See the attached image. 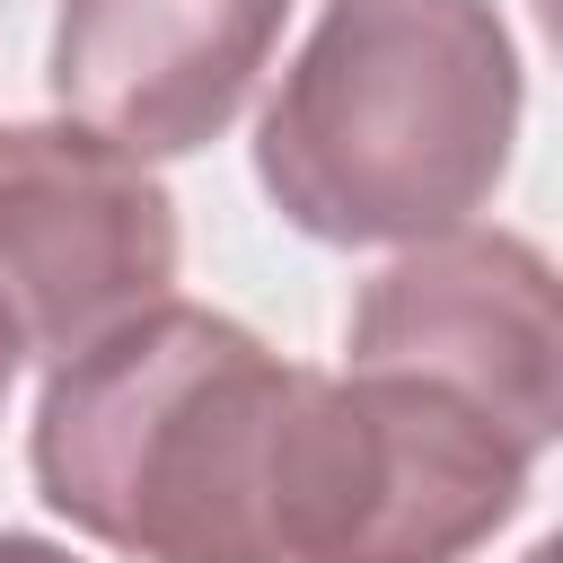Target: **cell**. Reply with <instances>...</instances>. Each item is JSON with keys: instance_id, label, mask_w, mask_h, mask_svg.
<instances>
[{"instance_id": "6da1fadb", "label": "cell", "mask_w": 563, "mask_h": 563, "mask_svg": "<svg viewBox=\"0 0 563 563\" xmlns=\"http://www.w3.org/2000/svg\"><path fill=\"white\" fill-rule=\"evenodd\" d=\"M299 361L220 308L150 299L35 405V493L132 563H273V449Z\"/></svg>"}, {"instance_id": "7a4b0ae2", "label": "cell", "mask_w": 563, "mask_h": 563, "mask_svg": "<svg viewBox=\"0 0 563 563\" xmlns=\"http://www.w3.org/2000/svg\"><path fill=\"white\" fill-rule=\"evenodd\" d=\"M519 97L493 0H325L255 123V176L317 246H413L493 202Z\"/></svg>"}, {"instance_id": "3957f363", "label": "cell", "mask_w": 563, "mask_h": 563, "mask_svg": "<svg viewBox=\"0 0 563 563\" xmlns=\"http://www.w3.org/2000/svg\"><path fill=\"white\" fill-rule=\"evenodd\" d=\"M484 405L413 369H299L273 449V563H466L528 493Z\"/></svg>"}, {"instance_id": "277c9868", "label": "cell", "mask_w": 563, "mask_h": 563, "mask_svg": "<svg viewBox=\"0 0 563 563\" xmlns=\"http://www.w3.org/2000/svg\"><path fill=\"white\" fill-rule=\"evenodd\" d=\"M176 202L150 158L88 123H0V325L44 361H70L106 325L176 290Z\"/></svg>"}, {"instance_id": "5b68a950", "label": "cell", "mask_w": 563, "mask_h": 563, "mask_svg": "<svg viewBox=\"0 0 563 563\" xmlns=\"http://www.w3.org/2000/svg\"><path fill=\"white\" fill-rule=\"evenodd\" d=\"M352 369H413L466 405H484L519 449L545 457L563 422V317L554 264L510 229H440L413 238L343 325Z\"/></svg>"}, {"instance_id": "8992f818", "label": "cell", "mask_w": 563, "mask_h": 563, "mask_svg": "<svg viewBox=\"0 0 563 563\" xmlns=\"http://www.w3.org/2000/svg\"><path fill=\"white\" fill-rule=\"evenodd\" d=\"M290 0H62L53 97L132 158H185L255 97Z\"/></svg>"}, {"instance_id": "52a82bcc", "label": "cell", "mask_w": 563, "mask_h": 563, "mask_svg": "<svg viewBox=\"0 0 563 563\" xmlns=\"http://www.w3.org/2000/svg\"><path fill=\"white\" fill-rule=\"evenodd\" d=\"M0 563H79V554L53 537H0Z\"/></svg>"}, {"instance_id": "ba28073f", "label": "cell", "mask_w": 563, "mask_h": 563, "mask_svg": "<svg viewBox=\"0 0 563 563\" xmlns=\"http://www.w3.org/2000/svg\"><path fill=\"white\" fill-rule=\"evenodd\" d=\"M9 378H18V343H9V325H0V405H9Z\"/></svg>"}]
</instances>
